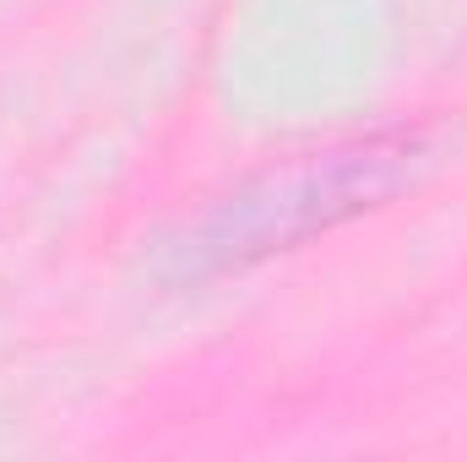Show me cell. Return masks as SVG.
Listing matches in <instances>:
<instances>
[{
    "instance_id": "cell-1",
    "label": "cell",
    "mask_w": 467,
    "mask_h": 462,
    "mask_svg": "<svg viewBox=\"0 0 467 462\" xmlns=\"http://www.w3.org/2000/svg\"><path fill=\"white\" fill-rule=\"evenodd\" d=\"M430 163V131L386 125L337 147L288 158L229 196H218L196 224L163 239L158 272L174 289H202L218 278H239L272 256H288L321 234L386 207L402 185Z\"/></svg>"
}]
</instances>
